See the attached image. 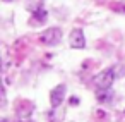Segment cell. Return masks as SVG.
<instances>
[{"label": "cell", "instance_id": "obj_4", "mask_svg": "<svg viewBox=\"0 0 125 122\" xmlns=\"http://www.w3.org/2000/svg\"><path fill=\"white\" fill-rule=\"evenodd\" d=\"M69 41H70V47H72V48H84V47H86V38H84L82 29H74V31L70 33Z\"/></svg>", "mask_w": 125, "mask_h": 122}, {"label": "cell", "instance_id": "obj_6", "mask_svg": "<svg viewBox=\"0 0 125 122\" xmlns=\"http://www.w3.org/2000/svg\"><path fill=\"white\" fill-rule=\"evenodd\" d=\"M108 98H111V93L108 95V89H99V93H98V100H99V101H106Z\"/></svg>", "mask_w": 125, "mask_h": 122}, {"label": "cell", "instance_id": "obj_3", "mask_svg": "<svg viewBox=\"0 0 125 122\" xmlns=\"http://www.w3.org/2000/svg\"><path fill=\"white\" fill-rule=\"evenodd\" d=\"M63 98H65V86H63V84L55 86V88L52 89V95H50V103H52V107H53V108L60 107L62 101H63Z\"/></svg>", "mask_w": 125, "mask_h": 122}, {"label": "cell", "instance_id": "obj_5", "mask_svg": "<svg viewBox=\"0 0 125 122\" xmlns=\"http://www.w3.org/2000/svg\"><path fill=\"white\" fill-rule=\"evenodd\" d=\"M34 19L45 23V21H46V11H45V9H38V11H34Z\"/></svg>", "mask_w": 125, "mask_h": 122}, {"label": "cell", "instance_id": "obj_2", "mask_svg": "<svg viewBox=\"0 0 125 122\" xmlns=\"http://www.w3.org/2000/svg\"><path fill=\"white\" fill-rule=\"evenodd\" d=\"M62 40V29L60 28H48L40 35V41L43 45H57Z\"/></svg>", "mask_w": 125, "mask_h": 122}, {"label": "cell", "instance_id": "obj_7", "mask_svg": "<svg viewBox=\"0 0 125 122\" xmlns=\"http://www.w3.org/2000/svg\"><path fill=\"white\" fill-rule=\"evenodd\" d=\"M4 2H12V0H4Z\"/></svg>", "mask_w": 125, "mask_h": 122}, {"label": "cell", "instance_id": "obj_1", "mask_svg": "<svg viewBox=\"0 0 125 122\" xmlns=\"http://www.w3.org/2000/svg\"><path fill=\"white\" fill-rule=\"evenodd\" d=\"M115 81V71L113 69H104L94 77V86L98 89H110Z\"/></svg>", "mask_w": 125, "mask_h": 122}, {"label": "cell", "instance_id": "obj_8", "mask_svg": "<svg viewBox=\"0 0 125 122\" xmlns=\"http://www.w3.org/2000/svg\"><path fill=\"white\" fill-rule=\"evenodd\" d=\"M21 122H22V120H21Z\"/></svg>", "mask_w": 125, "mask_h": 122}]
</instances>
